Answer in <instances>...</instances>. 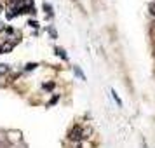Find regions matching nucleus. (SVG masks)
I'll return each mask as SVG.
<instances>
[{
	"instance_id": "f257e3e1",
	"label": "nucleus",
	"mask_w": 155,
	"mask_h": 148,
	"mask_svg": "<svg viewBox=\"0 0 155 148\" xmlns=\"http://www.w3.org/2000/svg\"><path fill=\"white\" fill-rule=\"evenodd\" d=\"M89 129H85V127L82 126H75L70 129V133H68V140L73 141V143H80L82 140H85L87 136H89Z\"/></svg>"
},
{
	"instance_id": "f03ea898",
	"label": "nucleus",
	"mask_w": 155,
	"mask_h": 148,
	"mask_svg": "<svg viewBox=\"0 0 155 148\" xmlns=\"http://www.w3.org/2000/svg\"><path fill=\"white\" fill-rule=\"evenodd\" d=\"M9 71V66L7 64H0V75H5Z\"/></svg>"
},
{
	"instance_id": "7ed1b4c3",
	"label": "nucleus",
	"mask_w": 155,
	"mask_h": 148,
	"mask_svg": "<svg viewBox=\"0 0 155 148\" xmlns=\"http://www.w3.org/2000/svg\"><path fill=\"white\" fill-rule=\"evenodd\" d=\"M73 70H75V73H77L78 77L82 78V80H85V77H84V73H82V71L78 70V66H73Z\"/></svg>"
},
{
	"instance_id": "20e7f679",
	"label": "nucleus",
	"mask_w": 155,
	"mask_h": 148,
	"mask_svg": "<svg viewBox=\"0 0 155 148\" xmlns=\"http://www.w3.org/2000/svg\"><path fill=\"white\" fill-rule=\"evenodd\" d=\"M112 96H113V99H115V101H117L119 105H122V101H120V98L117 96V92H115V91H112Z\"/></svg>"
},
{
	"instance_id": "39448f33",
	"label": "nucleus",
	"mask_w": 155,
	"mask_h": 148,
	"mask_svg": "<svg viewBox=\"0 0 155 148\" xmlns=\"http://www.w3.org/2000/svg\"><path fill=\"white\" fill-rule=\"evenodd\" d=\"M150 12H152V14H155V4H152V5H150Z\"/></svg>"
},
{
	"instance_id": "423d86ee",
	"label": "nucleus",
	"mask_w": 155,
	"mask_h": 148,
	"mask_svg": "<svg viewBox=\"0 0 155 148\" xmlns=\"http://www.w3.org/2000/svg\"><path fill=\"white\" fill-rule=\"evenodd\" d=\"M35 66H37V64H33V63H31V64H28V66H26V70H33Z\"/></svg>"
},
{
	"instance_id": "0eeeda50",
	"label": "nucleus",
	"mask_w": 155,
	"mask_h": 148,
	"mask_svg": "<svg viewBox=\"0 0 155 148\" xmlns=\"http://www.w3.org/2000/svg\"><path fill=\"white\" fill-rule=\"evenodd\" d=\"M2 11H4V7H2V5H0V12H2Z\"/></svg>"
}]
</instances>
